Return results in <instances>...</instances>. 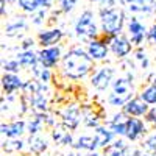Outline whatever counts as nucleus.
<instances>
[{
    "instance_id": "f257e3e1",
    "label": "nucleus",
    "mask_w": 156,
    "mask_h": 156,
    "mask_svg": "<svg viewBox=\"0 0 156 156\" xmlns=\"http://www.w3.org/2000/svg\"><path fill=\"white\" fill-rule=\"evenodd\" d=\"M59 66L61 75L66 80L80 81L92 73V70L95 69V61L87 55L86 47L73 45L62 55Z\"/></svg>"
},
{
    "instance_id": "f03ea898",
    "label": "nucleus",
    "mask_w": 156,
    "mask_h": 156,
    "mask_svg": "<svg viewBox=\"0 0 156 156\" xmlns=\"http://www.w3.org/2000/svg\"><path fill=\"white\" fill-rule=\"evenodd\" d=\"M98 16H100V30L101 34L105 36H117L122 34L125 28V11L122 8H105L101 6L98 9Z\"/></svg>"
},
{
    "instance_id": "7ed1b4c3",
    "label": "nucleus",
    "mask_w": 156,
    "mask_h": 156,
    "mask_svg": "<svg viewBox=\"0 0 156 156\" xmlns=\"http://www.w3.org/2000/svg\"><path fill=\"white\" fill-rule=\"evenodd\" d=\"M73 33H75L76 39H80L84 44H87L89 41H92V39L100 37L101 30L95 23L94 12L90 9H84L81 14L76 17V20L73 23Z\"/></svg>"
},
{
    "instance_id": "20e7f679",
    "label": "nucleus",
    "mask_w": 156,
    "mask_h": 156,
    "mask_svg": "<svg viewBox=\"0 0 156 156\" xmlns=\"http://www.w3.org/2000/svg\"><path fill=\"white\" fill-rule=\"evenodd\" d=\"M114 75H115V69L112 66H100L95 67L92 73L89 75V83L95 90L103 92V90L111 87L114 81Z\"/></svg>"
},
{
    "instance_id": "39448f33",
    "label": "nucleus",
    "mask_w": 156,
    "mask_h": 156,
    "mask_svg": "<svg viewBox=\"0 0 156 156\" xmlns=\"http://www.w3.org/2000/svg\"><path fill=\"white\" fill-rule=\"evenodd\" d=\"M59 122L75 131L83 122V108L78 103H69L59 111Z\"/></svg>"
},
{
    "instance_id": "423d86ee",
    "label": "nucleus",
    "mask_w": 156,
    "mask_h": 156,
    "mask_svg": "<svg viewBox=\"0 0 156 156\" xmlns=\"http://www.w3.org/2000/svg\"><path fill=\"white\" fill-rule=\"evenodd\" d=\"M126 33H128L129 41L133 42L134 47H142L144 41L147 39L148 30L136 16H131L128 19V23H126Z\"/></svg>"
},
{
    "instance_id": "0eeeda50",
    "label": "nucleus",
    "mask_w": 156,
    "mask_h": 156,
    "mask_svg": "<svg viewBox=\"0 0 156 156\" xmlns=\"http://www.w3.org/2000/svg\"><path fill=\"white\" fill-rule=\"evenodd\" d=\"M148 133L147 128V122L142 120L140 117H128L126 120V133H125V139L128 142H137L142 140Z\"/></svg>"
},
{
    "instance_id": "6e6552de",
    "label": "nucleus",
    "mask_w": 156,
    "mask_h": 156,
    "mask_svg": "<svg viewBox=\"0 0 156 156\" xmlns=\"http://www.w3.org/2000/svg\"><path fill=\"white\" fill-rule=\"evenodd\" d=\"M134 45L129 41V37L125 34H117L112 36L109 41V50L117 59H126V56L133 51Z\"/></svg>"
},
{
    "instance_id": "1a4fd4ad",
    "label": "nucleus",
    "mask_w": 156,
    "mask_h": 156,
    "mask_svg": "<svg viewBox=\"0 0 156 156\" xmlns=\"http://www.w3.org/2000/svg\"><path fill=\"white\" fill-rule=\"evenodd\" d=\"M62 47L58 45H51V47H42L41 50L37 51V56H39V62L44 64L45 67L48 69H55L58 64L62 59Z\"/></svg>"
},
{
    "instance_id": "9d476101",
    "label": "nucleus",
    "mask_w": 156,
    "mask_h": 156,
    "mask_svg": "<svg viewBox=\"0 0 156 156\" xmlns=\"http://www.w3.org/2000/svg\"><path fill=\"white\" fill-rule=\"evenodd\" d=\"M86 51L95 62H101L108 58L111 50H109V45L101 37H97V39H92V41H89L86 44Z\"/></svg>"
},
{
    "instance_id": "9b49d317",
    "label": "nucleus",
    "mask_w": 156,
    "mask_h": 156,
    "mask_svg": "<svg viewBox=\"0 0 156 156\" xmlns=\"http://www.w3.org/2000/svg\"><path fill=\"white\" fill-rule=\"evenodd\" d=\"M50 136L55 144L64 145V147H72L75 142L73 136H72V129L67 128L62 122H58L53 128H50Z\"/></svg>"
},
{
    "instance_id": "f8f14e48",
    "label": "nucleus",
    "mask_w": 156,
    "mask_h": 156,
    "mask_svg": "<svg viewBox=\"0 0 156 156\" xmlns=\"http://www.w3.org/2000/svg\"><path fill=\"white\" fill-rule=\"evenodd\" d=\"M48 94L50 92H44V90H39L36 94L31 95H25L30 103L31 108V114H41V112H48L50 111V100H48Z\"/></svg>"
},
{
    "instance_id": "ddd939ff",
    "label": "nucleus",
    "mask_w": 156,
    "mask_h": 156,
    "mask_svg": "<svg viewBox=\"0 0 156 156\" xmlns=\"http://www.w3.org/2000/svg\"><path fill=\"white\" fill-rule=\"evenodd\" d=\"M148 109H150V105L147 101L142 100L139 95L133 97L131 100H128L122 108V111L129 117H144L148 112Z\"/></svg>"
},
{
    "instance_id": "4468645a",
    "label": "nucleus",
    "mask_w": 156,
    "mask_h": 156,
    "mask_svg": "<svg viewBox=\"0 0 156 156\" xmlns=\"http://www.w3.org/2000/svg\"><path fill=\"white\" fill-rule=\"evenodd\" d=\"M122 5L133 14H150L156 9V0H122Z\"/></svg>"
},
{
    "instance_id": "2eb2a0df",
    "label": "nucleus",
    "mask_w": 156,
    "mask_h": 156,
    "mask_svg": "<svg viewBox=\"0 0 156 156\" xmlns=\"http://www.w3.org/2000/svg\"><path fill=\"white\" fill-rule=\"evenodd\" d=\"M64 37V31L61 28H48L44 31L37 33V44L41 47H51V45H58Z\"/></svg>"
},
{
    "instance_id": "dca6fc26",
    "label": "nucleus",
    "mask_w": 156,
    "mask_h": 156,
    "mask_svg": "<svg viewBox=\"0 0 156 156\" xmlns=\"http://www.w3.org/2000/svg\"><path fill=\"white\" fill-rule=\"evenodd\" d=\"M28 30V20L25 16H16L14 19H11L9 22H6L3 33L6 37H19L23 31Z\"/></svg>"
},
{
    "instance_id": "f3484780",
    "label": "nucleus",
    "mask_w": 156,
    "mask_h": 156,
    "mask_svg": "<svg viewBox=\"0 0 156 156\" xmlns=\"http://www.w3.org/2000/svg\"><path fill=\"white\" fill-rule=\"evenodd\" d=\"M23 81L19 73H12V72H5L2 75V90L9 95V94H16L17 90H22Z\"/></svg>"
},
{
    "instance_id": "a211bd4d",
    "label": "nucleus",
    "mask_w": 156,
    "mask_h": 156,
    "mask_svg": "<svg viewBox=\"0 0 156 156\" xmlns=\"http://www.w3.org/2000/svg\"><path fill=\"white\" fill-rule=\"evenodd\" d=\"M0 131H2L3 137L12 139V137H22L27 133V120H12L9 123H2L0 126Z\"/></svg>"
},
{
    "instance_id": "6ab92c4d",
    "label": "nucleus",
    "mask_w": 156,
    "mask_h": 156,
    "mask_svg": "<svg viewBox=\"0 0 156 156\" xmlns=\"http://www.w3.org/2000/svg\"><path fill=\"white\" fill-rule=\"evenodd\" d=\"M94 136H95V139L98 142V147L101 150L106 148L108 145H111L114 142V139L117 137L106 125H98L97 128H94Z\"/></svg>"
},
{
    "instance_id": "aec40b11",
    "label": "nucleus",
    "mask_w": 156,
    "mask_h": 156,
    "mask_svg": "<svg viewBox=\"0 0 156 156\" xmlns=\"http://www.w3.org/2000/svg\"><path fill=\"white\" fill-rule=\"evenodd\" d=\"M75 150H84V151H97L100 147H98V142L92 134H81V136H78V139L73 142V145H72Z\"/></svg>"
},
{
    "instance_id": "412c9836",
    "label": "nucleus",
    "mask_w": 156,
    "mask_h": 156,
    "mask_svg": "<svg viewBox=\"0 0 156 156\" xmlns=\"http://www.w3.org/2000/svg\"><path fill=\"white\" fill-rule=\"evenodd\" d=\"M27 142H28V151L36 154V156L42 154L48 148V140L41 133H39V134H30Z\"/></svg>"
},
{
    "instance_id": "4be33fe9",
    "label": "nucleus",
    "mask_w": 156,
    "mask_h": 156,
    "mask_svg": "<svg viewBox=\"0 0 156 156\" xmlns=\"http://www.w3.org/2000/svg\"><path fill=\"white\" fill-rule=\"evenodd\" d=\"M16 58L20 62L22 69H25V70H31L39 62L37 51H34V50H20L19 53L16 55Z\"/></svg>"
},
{
    "instance_id": "5701e85b",
    "label": "nucleus",
    "mask_w": 156,
    "mask_h": 156,
    "mask_svg": "<svg viewBox=\"0 0 156 156\" xmlns=\"http://www.w3.org/2000/svg\"><path fill=\"white\" fill-rule=\"evenodd\" d=\"M28 145V142H25L22 137H12V139H8L2 142V150L5 153H11V154H14V153H20L25 150V147Z\"/></svg>"
},
{
    "instance_id": "b1692460",
    "label": "nucleus",
    "mask_w": 156,
    "mask_h": 156,
    "mask_svg": "<svg viewBox=\"0 0 156 156\" xmlns=\"http://www.w3.org/2000/svg\"><path fill=\"white\" fill-rule=\"evenodd\" d=\"M83 108V125L86 128H97L100 123V115L94 111V108L90 106H81Z\"/></svg>"
},
{
    "instance_id": "393cba45",
    "label": "nucleus",
    "mask_w": 156,
    "mask_h": 156,
    "mask_svg": "<svg viewBox=\"0 0 156 156\" xmlns=\"http://www.w3.org/2000/svg\"><path fill=\"white\" fill-rule=\"evenodd\" d=\"M126 147H128V144H126V140H125V139H122V137H115L111 145H108L106 148H103V153L108 154V156H123Z\"/></svg>"
},
{
    "instance_id": "a878e982",
    "label": "nucleus",
    "mask_w": 156,
    "mask_h": 156,
    "mask_svg": "<svg viewBox=\"0 0 156 156\" xmlns=\"http://www.w3.org/2000/svg\"><path fill=\"white\" fill-rule=\"evenodd\" d=\"M31 72V75L36 78V80H39V81H42V83H50L51 81V78H53V73H51V69H48V67H45L44 64H41V62H37L36 66L30 70Z\"/></svg>"
},
{
    "instance_id": "bb28decb",
    "label": "nucleus",
    "mask_w": 156,
    "mask_h": 156,
    "mask_svg": "<svg viewBox=\"0 0 156 156\" xmlns=\"http://www.w3.org/2000/svg\"><path fill=\"white\" fill-rule=\"evenodd\" d=\"M44 128H45V123L42 120L41 114H31V117L27 120V133L28 134H39V133H42Z\"/></svg>"
},
{
    "instance_id": "cd10ccee",
    "label": "nucleus",
    "mask_w": 156,
    "mask_h": 156,
    "mask_svg": "<svg viewBox=\"0 0 156 156\" xmlns=\"http://www.w3.org/2000/svg\"><path fill=\"white\" fill-rule=\"evenodd\" d=\"M133 97H134V94H117V92L111 90V94H108V97H106V101L112 108H123L125 103L128 100H131Z\"/></svg>"
},
{
    "instance_id": "c85d7f7f",
    "label": "nucleus",
    "mask_w": 156,
    "mask_h": 156,
    "mask_svg": "<svg viewBox=\"0 0 156 156\" xmlns=\"http://www.w3.org/2000/svg\"><path fill=\"white\" fill-rule=\"evenodd\" d=\"M144 101H147L150 106H154L156 105V84L154 83H150L148 86H145L144 89L137 94Z\"/></svg>"
},
{
    "instance_id": "c756f323",
    "label": "nucleus",
    "mask_w": 156,
    "mask_h": 156,
    "mask_svg": "<svg viewBox=\"0 0 156 156\" xmlns=\"http://www.w3.org/2000/svg\"><path fill=\"white\" fill-rule=\"evenodd\" d=\"M105 125L111 129V131L117 137H125V133H126V120H112V119H109L108 122H105Z\"/></svg>"
},
{
    "instance_id": "7c9ffc66",
    "label": "nucleus",
    "mask_w": 156,
    "mask_h": 156,
    "mask_svg": "<svg viewBox=\"0 0 156 156\" xmlns=\"http://www.w3.org/2000/svg\"><path fill=\"white\" fill-rule=\"evenodd\" d=\"M140 147L144 151L147 153H151V154H156V131L147 134L144 139L140 140Z\"/></svg>"
},
{
    "instance_id": "2f4dec72",
    "label": "nucleus",
    "mask_w": 156,
    "mask_h": 156,
    "mask_svg": "<svg viewBox=\"0 0 156 156\" xmlns=\"http://www.w3.org/2000/svg\"><path fill=\"white\" fill-rule=\"evenodd\" d=\"M17 6L25 12V14H34L41 8L37 0H17Z\"/></svg>"
},
{
    "instance_id": "473e14b6",
    "label": "nucleus",
    "mask_w": 156,
    "mask_h": 156,
    "mask_svg": "<svg viewBox=\"0 0 156 156\" xmlns=\"http://www.w3.org/2000/svg\"><path fill=\"white\" fill-rule=\"evenodd\" d=\"M134 59L140 64V69H142V70H147V69L150 67V58H148V55H147V51L142 48V47H136Z\"/></svg>"
},
{
    "instance_id": "72a5a7b5",
    "label": "nucleus",
    "mask_w": 156,
    "mask_h": 156,
    "mask_svg": "<svg viewBox=\"0 0 156 156\" xmlns=\"http://www.w3.org/2000/svg\"><path fill=\"white\" fill-rule=\"evenodd\" d=\"M2 69L3 72H12V73H20V62L17 61V58H12V59H3L2 61Z\"/></svg>"
},
{
    "instance_id": "f704fd0d",
    "label": "nucleus",
    "mask_w": 156,
    "mask_h": 156,
    "mask_svg": "<svg viewBox=\"0 0 156 156\" xmlns=\"http://www.w3.org/2000/svg\"><path fill=\"white\" fill-rule=\"evenodd\" d=\"M45 17H47V8H39L34 14H31V23L33 25H44L45 22Z\"/></svg>"
},
{
    "instance_id": "c9c22d12",
    "label": "nucleus",
    "mask_w": 156,
    "mask_h": 156,
    "mask_svg": "<svg viewBox=\"0 0 156 156\" xmlns=\"http://www.w3.org/2000/svg\"><path fill=\"white\" fill-rule=\"evenodd\" d=\"M76 3H78V0H59V9L64 14H69L70 11H73Z\"/></svg>"
},
{
    "instance_id": "e433bc0d",
    "label": "nucleus",
    "mask_w": 156,
    "mask_h": 156,
    "mask_svg": "<svg viewBox=\"0 0 156 156\" xmlns=\"http://www.w3.org/2000/svg\"><path fill=\"white\" fill-rule=\"evenodd\" d=\"M144 120L147 122V125H150L151 128L156 129V106H151L148 109V112L144 115Z\"/></svg>"
},
{
    "instance_id": "4c0bfd02",
    "label": "nucleus",
    "mask_w": 156,
    "mask_h": 156,
    "mask_svg": "<svg viewBox=\"0 0 156 156\" xmlns=\"http://www.w3.org/2000/svg\"><path fill=\"white\" fill-rule=\"evenodd\" d=\"M144 154V150H142V147H133V145H128L126 150H125V154L123 156H142Z\"/></svg>"
},
{
    "instance_id": "58836bf2",
    "label": "nucleus",
    "mask_w": 156,
    "mask_h": 156,
    "mask_svg": "<svg viewBox=\"0 0 156 156\" xmlns=\"http://www.w3.org/2000/svg\"><path fill=\"white\" fill-rule=\"evenodd\" d=\"M34 45H36V41L33 37H25L20 42V50H33Z\"/></svg>"
},
{
    "instance_id": "ea45409f",
    "label": "nucleus",
    "mask_w": 156,
    "mask_h": 156,
    "mask_svg": "<svg viewBox=\"0 0 156 156\" xmlns=\"http://www.w3.org/2000/svg\"><path fill=\"white\" fill-rule=\"evenodd\" d=\"M147 41L153 45H156V23H153L148 28V34H147Z\"/></svg>"
},
{
    "instance_id": "a19ab883",
    "label": "nucleus",
    "mask_w": 156,
    "mask_h": 156,
    "mask_svg": "<svg viewBox=\"0 0 156 156\" xmlns=\"http://www.w3.org/2000/svg\"><path fill=\"white\" fill-rule=\"evenodd\" d=\"M6 3H8V0H0V16H2L3 19H5L6 14H8V11H6Z\"/></svg>"
},
{
    "instance_id": "79ce46f5",
    "label": "nucleus",
    "mask_w": 156,
    "mask_h": 156,
    "mask_svg": "<svg viewBox=\"0 0 156 156\" xmlns=\"http://www.w3.org/2000/svg\"><path fill=\"white\" fill-rule=\"evenodd\" d=\"M87 156H108V154H105V153H98V151H89Z\"/></svg>"
},
{
    "instance_id": "37998d69",
    "label": "nucleus",
    "mask_w": 156,
    "mask_h": 156,
    "mask_svg": "<svg viewBox=\"0 0 156 156\" xmlns=\"http://www.w3.org/2000/svg\"><path fill=\"white\" fill-rule=\"evenodd\" d=\"M61 156H76V153H64V154H61Z\"/></svg>"
},
{
    "instance_id": "c03bdc74",
    "label": "nucleus",
    "mask_w": 156,
    "mask_h": 156,
    "mask_svg": "<svg viewBox=\"0 0 156 156\" xmlns=\"http://www.w3.org/2000/svg\"><path fill=\"white\" fill-rule=\"evenodd\" d=\"M89 2H92V3H101L103 0H89Z\"/></svg>"
},
{
    "instance_id": "a18cd8bd",
    "label": "nucleus",
    "mask_w": 156,
    "mask_h": 156,
    "mask_svg": "<svg viewBox=\"0 0 156 156\" xmlns=\"http://www.w3.org/2000/svg\"><path fill=\"white\" fill-rule=\"evenodd\" d=\"M142 156H156V154H151V153H147V151H144V154Z\"/></svg>"
},
{
    "instance_id": "49530a36",
    "label": "nucleus",
    "mask_w": 156,
    "mask_h": 156,
    "mask_svg": "<svg viewBox=\"0 0 156 156\" xmlns=\"http://www.w3.org/2000/svg\"><path fill=\"white\" fill-rule=\"evenodd\" d=\"M8 3H17V0H8Z\"/></svg>"
},
{
    "instance_id": "de8ad7c7",
    "label": "nucleus",
    "mask_w": 156,
    "mask_h": 156,
    "mask_svg": "<svg viewBox=\"0 0 156 156\" xmlns=\"http://www.w3.org/2000/svg\"><path fill=\"white\" fill-rule=\"evenodd\" d=\"M3 156H12V154H11V153H6V154H3Z\"/></svg>"
},
{
    "instance_id": "09e8293b",
    "label": "nucleus",
    "mask_w": 156,
    "mask_h": 156,
    "mask_svg": "<svg viewBox=\"0 0 156 156\" xmlns=\"http://www.w3.org/2000/svg\"><path fill=\"white\" fill-rule=\"evenodd\" d=\"M154 14H156V9H154Z\"/></svg>"
}]
</instances>
